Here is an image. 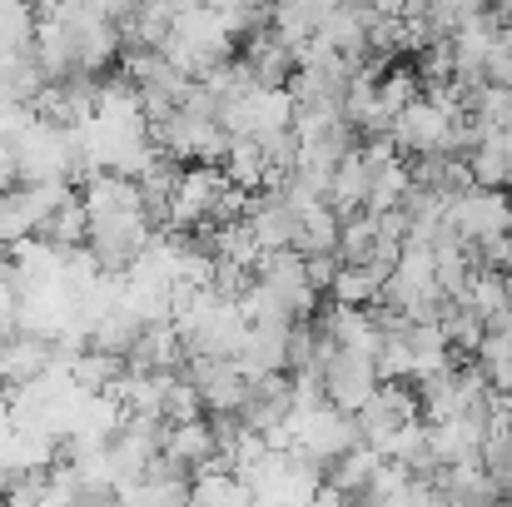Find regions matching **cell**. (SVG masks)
Masks as SVG:
<instances>
[{
    "instance_id": "obj_2",
    "label": "cell",
    "mask_w": 512,
    "mask_h": 507,
    "mask_svg": "<svg viewBox=\"0 0 512 507\" xmlns=\"http://www.w3.org/2000/svg\"><path fill=\"white\" fill-rule=\"evenodd\" d=\"M155 234V219L145 214V204H120V209H105V214H90V254L105 274H125L135 264V254L150 244Z\"/></svg>"
},
{
    "instance_id": "obj_18",
    "label": "cell",
    "mask_w": 512,
    "mask_h": 507,
    "mask_svg": "<svg viewBox=\"0 0 512 507\" xmlns=\"http://www.w3.org/2000/svg\"><path fill=\"white\" fill-rule=\"evenodd\" d=\"M249 75L259 80V85H289V75H294V50L264 25V30H249Z\"/></svg>"
},
{
    "instance_id": "obj_12",
    "label": "cell",
    "mask_w": 512,
    "mask_h": 507,
    "mask_svg": "<svg viewBox=\"0 0 512 507\" xmlns=\"http://www.w3.org/2000/svg\"><path fill=\"white\" fill-rule=\"evenodd\" d=\"M234 363L244 368V378H264L279 368L289 373V324H249Z\"/></svg>"
},
{
    "instance_id": "obj_8",
    "label": "cell",
    "mask_w": 512,
    "mask_h": 507,
    "mask_svg": "<svg viewBox=\"0 0 512 507\" xmlns=\"http://www.w3.org/2000/svg\"><path fill=\"white\" fill-rule=\"evenodd\" d=\"M179 373L199 388V403H204V413H239V403H244V393H249V378H244V368L234 363V358H209V353H184V363H179Z\"/></svg>"
},
{
    "instance_id": "obj_28",
    "label": "cell",
    "mask_w": 512,
    "mask_h": 507,
    "mask_svg": "<svg viewBox=\"0 0 512 507\" xmlns=\"http://www.w3.org/2000/svg\"><path fill=\"white\" fill-rule=\"evenodd\" d=\"M90 10H100L105 20H125L130 10H135V0H85Z\"/></svg>"
},
{
    "instance_id": "obj_16",
    "label": "cell",
    "mask_w": 512,
    "mask_h": 507,
    "mask_svg": "<svg viewBox=\"0 0 512 507\" xmlns=\"http://www.w3.org/2000/svg\"><path fill=\"white\" fill-rule=\"evenodd\" d=\"M468 174H473V184L512 189V125L488 130V135L468 150Z\"/></svg>"
},
{
    "instance_id": "obj_11",
    "label": "cell",
    "mask_w": 512,
    "mask_h": 507,
    "mask_svg": "<svg viewBox=\"0 0 512 507\" xmlns=\"http://www.w3.org/2000/svg\"><path fill=\"white\" fill-rule=\"evenodd\" d=\"M448 125H453V110L418 95L388 120V140L398 155H428V150H448Z\"/></svg>"
},
{
    "instance_id": "obj_5",
    "label": "cell",
    "mask_w": 512,
    "mask_h": 507,
    "mask_svg": "<svg viewBox=\"0 0 512 507\" xmlns=\"http://www.w3.org/2000/svg\"><path fill=\"white\" fill-rule=\"evenodd\" d=\"M219 125H224L229 135L264 140V135L294 125V95H289L284 85H249V90H239L234 100L219 105Z\"/></svg>"
},
{
    "instance_id": "obj_23",
    "label": "cell",
    "mask_w": 512,
    "mask_h": 507,
    "mask_svg": "<svg viewBox=\"0 0 512 507\" xmlns=\"http://www.w3.org/2000/svg\"><path fill=\"white\" fill-rule=\"evenodd\" d=\"M85 234H90V209H85V199L80 194H70L65 204H55L50 214H45V224H40V239H50V244H85Z\"/></svg>"
},
{
    "instance_id": "obj_4",
    "label": "cell",
    "mask_w": 512,
    "mask_h": 507,
    "mask_svg": "<svg viewBox=\"0 0 512 507\" xmlns=\"http://www.w3.org/2000/svg\"><path fill=\"white\" fill-rule=\"evenodd\" d=\"M15 169L20 179H80V150H75V130L70 125H55V120H40L20 135L15 145Z\"/></svg>"
},
{
    "instance_id": "obj_21",
    "label": "cell",
    "mask_w": 512,
    "mask_h": 507,
    "mask_svg": "<svg viewBox=\"0 0 512 507\" xmlns=\"http://www.w3.org/2000/svg\"><path fill=\"white\" fill-rule=\"evenodd\" d=\"M70 373H75V383L85 388V393H105L120 373H125V353H110V348H95V343H85L70 363H65Z\"/></svg>"
},
{
    "instance_id": "obj_26",
    "label": "cell",
    "mask_w": 512,
    "mask_h": 507,
    "mask_svg": "<svg viewBox=\"0 0 512 507\" xmlns=\"http://www.w3.org/2000/svg\"><path fill=\"white\" fill-rule=\"evenodd\" d=\"M483 5H488V0H428V20H433L443 35H453V30H458L468 15H478Z\"/></svg>"
},
{
    "instance_id": "obj_1",
    "label": "cell",
    "mask_w": 512,
    "mask_h": 507,
    "mask_svg": "<svg viewBox=\"0 0 512 507\" xmlns=\"http://www.w3.org/2000/svg\"><path fill=\"white\" fill-rule=\"evenodd\" d=\"M160 50L170 55L184 75H194V80H199L214 60H229L234 35H229V25H224V15H219V10H209L204 0H194V5H184V10L170 20V35H165V45H160Z\"/></svg>"
},
{
    "instance_id": "obj_6",
    "label": "cell",
    "mask_w": 512,
    "mask_h": 507,
    "mask_svg": "<svg viewBox=\"0 0 512 507\" xmlns=\"http://www.w3.org/2000/svg\"><path fill=\"white\" fill-rule=\"evenodd\" d=\"M443 224H448L453 234H463L468 244L483 239V234L512 229V194L508 189H493V184H463V189L448 194Z\"/></svg>"
},
{
    "instance_id": "obj_29",
    "label": "cell",
    "mask_w": 512,
    "mask_h": 507,
    "mask_svg": "<svg viewBox=\"0 0 512 507\" xmlns=\"http://www.w3.org/2000/svg\"><path fill=\"white\" fill-rule=\"evenodd\" d=\"M0 279H10V244L0 239Z\"/></svg>"
},
{
    "instance_id": "obj_10",
    "label": "cell",
    "mask_w": 512,
    "mask_h": 507,
    "mask_svg": "<svg viewBox=\"0 0 512 507\" xmlns=\"http://www.w3.org/2000/svg\"><path fill=\"white\" fill-rule=\"evenodd\" d=\"M254 279H264V284L284 299V309H289L294 319H314V309H319V289L309 284L304 254H299L294 244H289V249H264L259 264H254Z\"/></svg>"
},
{
    "instance_id": "obj_14",
    "label": "cell",
    "mask_w": 512,
    "mask_h": 507,
    "mask_svg": "<svg viewBox=\"0 0 512 507\" xmlns=\"http://www.w3.org/2000/svg\"><path fill=\"white\" fill-rule=\"evenodd\" d=\"M50 363H55L50 338L30 334V329H15L10 338H0V388H20L35 373H45Z\"/></svg>"
},
{
    "instance_id": "obj_24",
    "label": "cell",
    "mask_w": 512,
    "mask_h": 507,
    "mask_svg": "<svg viewBox=\"0 0 512 507\" xmlns=\"http://www.w3.org/2000/svg\"><path fill=\"white\" fill-rule=\"evenodd\" d=\"M35 35V5L30 0H0V50H25Z\"/></svg>"
},
{
    "instance_id": "obj_9",
    "label": "cell",
    "mask_w": 512,
    "mask_h": 507,
    "mask_svg": "<svg viewBox=\"0 0 512 507\" xmlns=\"http://www.w3.org/2000/svg\"><path fill=\"white\" fill-rule=\"evenodd\" d=\"M224 184H229L224 165L194 160V165L179 169L174 194H170V224L174 229H199V224H209V214H214V204H219Z\"/></svg>"
},
{
    "instance_id": "obj_20",
    "label": "cell",
    "mask_w": 512,
    "mask_h": 507,
    "mask_svg": "<svg viewBox=\"0 0 512 507\" xmlns=\"http://www.w3.org/2000/svg\"><path fill=\"white\" fill-rule=\"evenodd\" d=\"M363 194H368V165H363L358 150H348V155H339V165H334L329 184H324V199L339 214H348V209H363Z\"/></svg>"
},
{
    "instance_id": "obj_13",
    "label": "cell",
    "mask_w": 512,
    "mask_h": 507,
    "mask_svg": "<svg viewBox=\"0 0 512 507\" xmlns=\"http://www.w3.org/2000/svg\"><path fill=\"white\" fill-rule=\"evenodd\" d=\"M125 363L130 368H145V373H165V368H179L184 363V334L174 329V319H150L135 343L125 348Z\"/></svg>"
},
{
    "instance_id": "obj_30",
    "label": "cell",
    "mask_w": 512,
    "mask_h": 507,
    "mask_svg": "<svg viewBox=\"0 0 512 507\" xmlns=\"http://www.w3.org/2000/svg\"><path fill=\"white\" fill-rule=\"evenodd\" d=\"M30 5H35V10H40V15H50V10H55V5H60V0H30Z\"/></svg>"
},
{
    "instance_id": "obj_3",
    "label": "cell",
    "mask_w": 512,
    "mask_h": 507,
    "mask_svg": "<svg viewBox=\"0 0 512 507\" xmlns=\"http://www.w3.org/2000/svg\"><path fill=\"white\" fill-rule=\"evenodd\" d=\"M289 433H294L289 453H299V458H309L319 468H329L339 453H348L358 443L353 413H343L339 403H329V398L309 403V408H289Z\"/></svg>"
},
{
    "instance_id": "obj_19",
    "label": "cell",
    "mask_w": 512,
    "mask_h": 507,
    "mask_svg": "<svg viewBox=\"0 0 512 507\" xmlns=\"http://www.w3.org/2000/svg\"><path fill=\"white\" fill-rule=\"evenodd\" d=\"M219 165H224V174H229V184H239V189H264V184H269L264 150H259V140H249V135H229Z\"/></svg>"
},
{
    "instance_id": "obj_15",
    "label": "cell",
    "mask_w": 512,
    "mask_h": 507,
    "mask_svg": "<svg viewBox=\"0 0 512 507\" xmlns=\"http://www.w3.org/2000/svg\"><path fill=\"white\" fill-rule=\"evenodd\" d=\"M160 453L174 458L179 468H204L219 458V438H214V423L204 418H179V423H165V438H160Z\"/></svg>"
},
{
    "instance_id": "obj_17",
    "label": "cell",
    "mask_w": 512,
    "mask_h": 507,
    "mask_svg": "<svg viewBox=\"0 0 512 507\" xmlns=\"http://www.w3.org/2000/svg\"><path fill=\"white\" fill-rule=\"evenodd\" d=\"M339 224L343 214L329 204V199H309L299 204V234H294V249L299 254H339Z\"/></svg>"
},
{
    "instance_id": "obj_25",
    "label": "cell",
    "mask_w": 512,
    "mask_h": 507,
    "mask_svg": "<svg viewBox=\"0 0 512 507\" xmlns=\"http://www.w3.org/2000/svg\"><path fill=\"white\" fill-rule=\"evenodd\" d=\"M204 403H199V388L179 373V368H165V423H179V418H199Z\"/></svg>"
},
{
    "instance_id": "obj_7",
    "label": "cell",
    "mask_w": 512,
    "mask_h": 507,
    "mask_svg": "<svg viewBox=\"0 0 512 507\" xmlns=\"http://www.w3.org/2000/svg\"><path fill=\"white\" fill-rule=\"evenodd\" d=\"M319 373H324V398L339 403L343 413H358L368 403V393L378 388V363L373 353H353V348H339L324 338L319 348Z\"/></svg>"
},
{
    "instance_id": "obj_22",
    "label": "cell",
    "mask_w": 512,
    "mask_h": 507,
    "mask_svg": "<svg viewBox=\"0 0 512 507\" xmlns=\"http://www.w3.org/2000/svg\"><path fill=\"white\" fill-rule=\"evenodd\" d=\"M383 264H348L343 259L339 274H334V284H329V294H334V304H378V289H383Z\"/></svg>"
},
{
    "instance_id": "obj_27",
    "label": "cell",
    "mask_w": 512,
    "mask_h": 507,
    "mask_svg": "<svg viewBox=\"0 0 512 507\" xmlns=\"http://www.w3.org/2000/svg\"><path fill=\"white\" fill-rule=\"evenodd\" d=\"M339 254L329 249V254H304V269H309V284L319 289V294H329V284H334V274H339Z\"/></svg>"
}]
</instances>
